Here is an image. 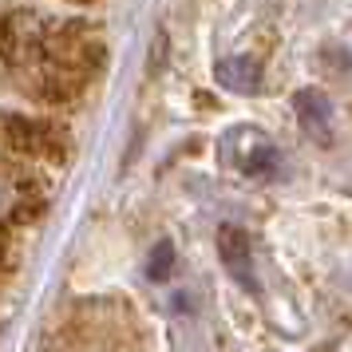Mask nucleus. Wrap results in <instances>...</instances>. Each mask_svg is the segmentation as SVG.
Instances as JSON below:
<instances>
[{
    "mask_svg": "<svg viewBox=\"0 0 352 352\" xmlns=\"http://www.w3.org/2000/svg\"><path fill=\"white\" fill-rule=\"evenodd\" d=\"M67 139L64 127L32 119V115H16V111H0V151L20 155V159H44V162H60L67 155Z\"/></svg>",
    "mask_w": 352,
    "mask_h": 352,
    "instance_id": "nucleus-1",
    "label": "nucleus"
},
{
    "mask_svg": "<svg viewBox=\"0 0 352 352\" xmlns=\"http://www.w3.org/2000/svg\"><path fill=\"white\" fill-rule=\"evenodd\" d=\"M76 4H91V0H76Z\"/></svg>",
    "mask_w": 352,
    "mask_h": 352,
    "instance_id": "nucleus-4",
    "label": "nucleus"
},
{
    "mask_svg": "<svg viewBox=\"0 0 352 352\" xmlns=\"http://www.w3.org/2000/svg\"><path fill=\"white\" fill-rule=\"evenodd\" d=\"M170 265H175V245H170V241L155 245V254H151V265H146V273H151L155 281H162V277L170 273Z\"/></svg>",
    "mask_w": 352,
    "mask_h": 352,
    "instance_id": "nucleus-3",
    "label": "nucleus"
},
{
    "mask_svg": "<svg viewBox=\"0 0 352 352\" xmlns=\"http://www.w3.org/2000/svg\"><path fill=\"white\" fill-rule=\"evenodd\" d=\"M218 250H222V261L226 270L238 277L245 289H257L254 281V261H250V241H245V234L241 230H234V226H226L222 234H218Z\"/></svg>",
    "mask_w": 352,
    "mask_h": 352,
    "instance_id": "nucleus-2",
    "label": "nucleus"
}]
</instances>
